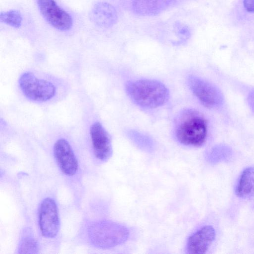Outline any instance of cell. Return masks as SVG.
I'll return each mask as SVG.
<instances>
[{"mask_svg": "<svg viewBox=\"0 0 254 254\" xmlns=\"http://www.w3.org/2000/svg\"><path fill=\"white\" fill-rule=\"evenodd\" d=\"M126 90L135 103L147 109L162 106L169 97L167 87L155 80L141 79L129 81L126 83Z\"/></svg>", "mask_w": 254, "mask_h": 254, "instance_id": "cell-1", "label": "cell"}, {"mask_svg": "<svg viewBox=\"0 0 254 254\" xmlns=\"http://www.w3.org/2000/svg\"><path fill=\"white\" fill-rule=\"evenodd\" d=\"M207 132V124L198 112L189 110L182 113L177 122L175 134L181 144L200 146L205 141Z\"/></svg>", "mask_w": 254, "mask_h": 254, "instance_id": "cell-2", "label": "cell"}, {"mask_svg": "<svg viewBox=\"0 0 254 254\" xmlns=\"http://www.w3.org/2000/svg\"><path fill=\"white\" fill-rule=\"evenodd\" d=\"M129 231L125 226L112 221L98 223L93 228L94 243L103 248H112L125 242Z\"/></svg>", "mask_w": 254, "mask_h": 254, "instance_id": "cell-3", "label": "cell"}, {"mask_svg": "<svg viewBox=\"0 0 254 254\" xmlns=\"http://www.w3.org/2000/svg\"><path fill=\"white\" fill-rule=\"evenodd\" d=\"M19 85L24 95L33 101H48L53 98L56 93V88L53 83L38 78L30 72H25L20 76Z\"/></svg>", "mask_w": 254, "mask_h": 254, "instance_id": "cell-4", "label": "cell"}, {"mask_svg": "<svg viewBox=\"0 0 254 254\" xmlns=\"http://www.w3.org/2000/svg\"><path fill=\"white\" fill-rule=\"evenodd\" d=\"M188 82L192 93L205 107L215 108L222 105V94L220 90L212 83L195 76H190Z\"/></svg>", "mask_w": 254, "mask_h": 254, "instance_id": "cell-5", "label": "cell"}, {"mask_svg": "<svg viewBox=\"0 0 254 254\" xmlns=\"http://www.w3.org/2000/svg\"><path fill=\"white\" fill-rule=\"evenodd\" d=\"M39 225L42 235L53 238L58 233L60 227L59 212L55 200L50 197L43 199L39 209Z\"/></svg>", "mask_w": 254, "mask_h": 254, "instance_id": "cell-6", "label": "cell"}, {"mask_svg": "<svg viewBox=\"0 0 254 254\" xmlns=\"http://www.w3.org/2000/svg\"><path fill=\"white\" fill-rule=\"evenodd\" d=\"M37 3L44 18L53 27L61 31L71 28L72 17L55 0H37Z\"/></svg>", "mask_w": 254, "mask_h": 254, "instance_id": "cell-7", "label": "cell"}, {"mask_svg": "<svg viewBox=\"0 0 254 254\" xmlns=\"http://www.w3.org/2000/svg\"><path fill=\"white\" fill-rule=\"evenodd\" d=\"M54 154L61 171L66 176L74 175L78 170V162L69 142L64 138L57 140Z\"/></svg>", "mask_w": 254, "mask_h": 254, "instance_id": "cell-8", "label": "cell"}, {"mask_svg": "<svg viewBox=\"0 0 254 254\" xmlns=\"http://www.w3.org/2000/svg\"><path fill=\"white\" fill-rule=\"evenodd\" d=\"M90 133L94 156L101 162L107 161L113 152L109 133L98 122L91 126Z\"/></svg>", "mask_w": 254, "mask_h": 254, "instance_id": "cell-9", "label": "cell"}, {"mask_svg": "<svg viewBox=\"0 0 254 254\" xmlns=\"http://www.w3.org/2000/svg\"><path fill=\"white\" fill-rule=\"evenodd\" d=\"M215 238L214 229L205 225L192 234L188 238L186 250L190 254H202L206 253Z\"/></svg>", "mask_w": 254, "mask_h": 254, "instance_id": "cell-10", "label": "cell"}, {"mask_svg": "<svg viewBox=\"0 0 254 254\" xmlns=\"http://www.w3.org/2000/svg\"><path fill=\"white\" fill-rule=\"evenodd\" d=\"M92 20L99 26L109 27L117 20V14L113 6L106 2H99L93 7L90 15Z\"/></svg>", "mask_w": 254, "mask_h": 254, "instance_id": "cell-11", "label": "cell"}, {"mask_svg": "<svg viewBox=\"0 0 254 254\" xmlns=\"http://www.w3.org/2000/svg\"><path fill=\"white\" fill-rule=\"evenodd\" d=\"M236 193L242 198L254 197V168L243 171L236 189Z\"/></svg>", "mask_w": 254, "mask_h": 254, "instance_id": "cell-12", "label": "cell"}, {"mask_svg": "<svg viewBox=\"0 0 254 254\" xmlns=\"http://www.w3.org/2000/svg\"><path fill=\"white\" fill-rule=\"evenodd\" d=\"M169 0H133L132 7L137 13L143 15L156 14L163 9Z\"/></svg>", "mask_w": 254, "mask_h": 254, "instance_id": "cell-13", "label": "cell"}, {"mask_svg": "<svg viewBox=\"0 0 254 254\" xmlns=\"http://www.w3.org/2000/svg\"><path fill=\"white\" fill-rule=\"evenodd\" d=\"M128 135L131 140L141 149L147 152L153 150L154 142L148 136L135 131H130Z\"/></svg>", "mask_w": 254, "mask_h": 254, "instance_id": "cell-14", "label": "cell"}, {"mask_svg": "<svg viewBox=\"0 0 254 254\" xmlns=\"http://www.w3.org/2000/svg\"><path fill=\"white\" fill-rule=\"evenodd\" d=\"M1 22L8 24L14 28L20 27L22 24V17L20 13L15 10L1 12L0 14Z\"/></svg>", "mask_w": 254, "mask_h": 254, "instance_id": "cell-15", "label": "cell"}, {"mask_svg": "<svg viewBox=\"0 0 254 254\" xmlns=\"http://www.w3.org/2000/svg\"><path fill=\"white\" fill-rule=\"evenodd\" d=\"M37 249L36 243L35 241L28 237L26 239L22 240L20 250L22 252L21 253H31L32 251H35Z\"/></svg>", "mask_w": 254, "mask_h": 254, "instance_id": "cell-16", "label": "cell"}, {"mask_svg": "<svg viewBox=\"0 0 254 254\" xmlns=\"http://www.w3.org/2000/svg\"><path fill=\"white\" fill-rule=\"evenodd\" d=\"M243 3L244 7L247 11L254 12V0H243Z\"/></svg>", "mask_w": 254, "mask_h": 254, "instance_id": "cell-17", "label": "cell"}, {"mask_svg": "<svg viewBox=\"0 0 254 254\" xmlns=\"http://www.w3.org/2000/svg\"><path fill=\"white\" fill-rule=\"evenodd\" d=\"M248 102L252 110L254 113V89L249 93Z\"/></svg>", "mask_w": 254, "mask_h": 254, "instance_id": "cell-18", "label": "cell"}]
</instances>
